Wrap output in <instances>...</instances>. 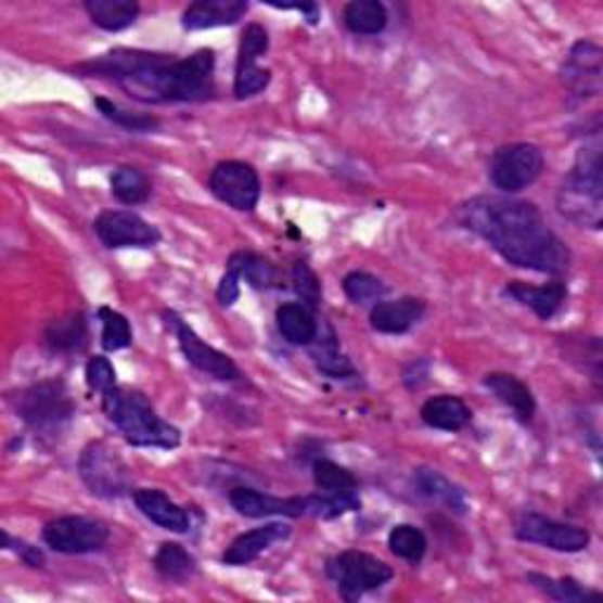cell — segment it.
I'll list each match as a JSON object with an SVG mask.
<instances>
[{
    "label": "cell",
    "instance_id": "1",
    "mask_svg": "<svg viewBox=\"0 0 603 603\" xmlns=\"http://www.w3.org/2000/svg\"><path fill=\"white\" fill-rule=\"evenodd\" d=\"M458 222L486 239L514 267L554 277L570 267L568 245L547 227L536 203L476 196L460 205Z\"/></svg>",
    "mask_w": 603,
    "mask_h": 603
},
{
    "label": "cell",
    "instance_id": "2",
    "mask_svg": "<svg viewBox=\"0 0 603 603\" xmlns=\"http://www.w3.org/2000/svg\"><path fill=\"white\" fill-rule=\"evenodd\" d=\"M86 78H108L144 102H205L215 94V52L175 54L118 48L74 68Z\"/></svg>",
    "mask_w": 603,
    "mask_h": 603
},
{
    "label": "cell",
    "instance_id": "3",
    "mask_svg": "<svg viewBox=\"0 0 603 603\" xmlns=\"http://www.w3.org/2000/svg\"><path fill=\"white\" fill-rule=\"evenodd\" d=\"M102 408L108 422H114L132 446L172 450L182 441L180 429L163 420L142 392L116 385L102 394Z\"/></svg>",
    "mask_w": 603,
    "mask_h": 603
},
{
    "label": "cell",
    "instance_id": "4",
    "mask_svg": "<svg viewBox=\"0 0 603 603\" xmlns=\"http://www.w3.org/2000/svg\"><path fill=\"white\" fill-rule=\"evenodd\" d=\"M556 208L570 222L587 229H601L603 219V166L601 137H594L578 151L573 170L564 177L556 194Z\"/></svg>",
    "mask_w": 603,
    "mask_h": 603
},
{
    "label": "cell",
    "instance_id": "5",
    "mask_svg": "<svg viewBox=\"0 0 603 603\" xmlns=\"http://www.w3.org/2000/svg\"><path fill=\"white\" fill-rule=\"evenodd\" d=\"M229 500L241 516L248 518H267V516H287V518H337L347 512L359 510V496L351 492H321V496L305 498H277L269 492L255 488H234L229 492Z\"/></svg>",
    "mask_w": 603,
    "mask_h": 603
},
{
    "label": "cell",
    "instance_id": "6",
    "mask_svg": "<svg viewBox=\"0 0 603 603\" xmlns=\"http://www.w3.org/2000/svg\"><path fill=\"white\" fill-rule=\"evenodd\" d=\"M17 415L38 434H57L74 418L76 406L62 380H43L26 387L15 399Z\"/></svg>",
    "mask_w": 603,
    "mask_h": 603
},
{
    "label": "cell",
    "instance_id": "7",
    "mask_svg": "<svg viewBox=\"0 0 603 603\" xmlns=\"http://www.w3.org/2000/svg\"><path fill=\"white\" fill-rule=\"evenodd\" d=\"M78 474L92 496L118 500L132 490V474L118 452L104 441H92L78 458Z\"/></svg>",
    "mask_w": 603,
    "mask_h": 603
},
{
    "label": "cell",
    "instance_id": "8",
    "mask_svg": "<svg viewBox=\"0 0 603 603\" xmlns=\"http://www.w3.org/2000/svg\"><path fill=\"white\" fill-rule=\"evenodd\" d=\"M325 573L345 599H359L365 592H373V589L385 587L389 580H394V570L385 561L356 550L333 556L325 564Z\"/></svg>",
    "mask_w": 603,
    "mask_h": 603
},
{
    "label": "cell",
    "instance_id": "9",
    "mask_svg": "<svg viewBox=\"0 0 603 603\" xmlns=\"http://www.w3.org/2000/svg\"><path fill=\"white\" fill-rule=\"evenodd\" d=\"M544 170V154L536 144H506L492 154L490 182L504 194H516L538 180Z\"/></svg>",
    "mask_w": 603,
    "mask_h": 603
},
{
    "label": "cell",
    "instance_id": "10",
    "mask_svg": "<svg viewBox=\"0 0 603 603\" xmlns=\"http://www.w3.org/2000/svg\"><path fill=\"white\" fill-rule=\"evenodd\" d=\"M43 540L50 550L60 554H90L100 552L108 542V526L90 516H62L43 528Z\"/></svg>",
    "mask_w": 603,
    "mask_h": 603
},
{
    "label": "cell",
    "instance_id": "11",
    "mask_svg": "<svg viewBox=\"0 0 603 603\" xmlns=\"http://www.w3.org/2000/svg\"><path fill=\"white\" fill-rule=\"evenodd\" d=\"M163 319H166V325L175 333L177 342H180L184 359L194 368H198L201 373L210 375L215 380H222V382H234L241 377L239 365L231 361L227 354H222L210 345H205V342L194 333V328H191L180 317V313L163 311Z\"/></svg>",
    "mask_w": 603,
    "mask_h": 603
},
{
    "label": "cell",
    "instance_id": "12",
    "mask_svg": "<svg viewBox=\"0 0 603 603\" xmlns=\"http://www.w3.org/2000/svg\"><path fill=\"white\" fill-rule=\"evenodd\" d=\"M208 187L217 201H222L229 208L241 213L255 210L259 203V194H262L257 170L243 161L219 163L210 172Z\"/></svg>",
    "mask_w": 603,
    "mask_h": 603
},
{
    "label": "cell",
    "instance_id": "13",
    "mask_svg": "<svg viewBox=\"0 0 603 603\" xmlns=\"http://www.w3.org/2000/svg\"><path fill=\"white\" fill-rule=\"evenodd\" d=\"M92 227L106 248H154L161 241V231L132 210H106Z\"/></svg>",
    "mask_w": 603,
    "mask_h": 603
},
{
    "label": "cell",
    "instance_id": "14",
    "mask_svg": "<svg viewBox=\"0 0 603 603\" xmlns=\"http://www.w3.org/2000/svg\"><path fill=\"white\" fill-rule=\"evenodd\" d=\"M561 80L575 98H599L603 90V50L592 40H578L561 66Z\"/></svg>",
    "mask_w": 603,
    "mask_h": 603
},
{
    "label": "cell",
    "instance_id": "15",
    "mask_svg": "<svg viewBox=\"0 0 603 603\" xmlns=\"http://www.w3.org/2000/svg\"><path fill=\"white\" fill-rule=\"evenodd\" d=\"M516 538L533 544L550 547L554 552H582L589 544V530L580 526L561 524V521L547 518L542 514H524L516 524Z\"/></svg>",
    "mask_w": 603,
    "mask_h": 603
},
{
    "label": "cell",
    "instance_id": "16",
    "mask_svg": "<svg viewBox=\"0 0 603 603\" xmlns=\"http://www.w3.org/2000/svg\"><path fill=\"white\" fill-rule=\"evenodd\" d=\"M427 311V305L420 297H401V299H380L370 309V325L377 333L385 335H403L410 328L418 325Z\"/></svg>",
    "mask_w": 603,
    "mask_h": 603
},
{
    "label": "cell",
    "instance_id": "17",
    "mask_svg": "<svg viewBox=\"0 0 603 603\" xmlns=\"http://www.w3.org/2000/svg\"><path fill=\"white\" fill-rule=\"evenodd\" d=\"M287 536H291V526L281 524V521H277V524L253 528L248 533H241V536L224 550L222 561L227 566L253 564V561L259 554H265L271 544L285 540Z\"/></svg>",
    "mask_w": 603,
    "mask_h": 603
},
{
    "label": "cell",
    "instance_id": "18",
    "mask_svg": "<svg viewBox=\"0 0 603 603\" xmlns=\"http://www.w3.org/2000/svg\"><path fill=\"white\" fill-rule=\"evenodd\" d=\"M132 500L149 521L170 533H187L191 528V518L184 506L172 502L166 492L156 488H140L132 492Z\"/></svg>",
    "mask_w": 603,
    "mask_h": 603
},
{
    "label": "cell",
    "instance_id": "19",
    "mask_svg": "<svg viewBox=\"0 0 603 603\" xmlns=\"http://www.w3.org/2000/svg\"><path fill=\"white\" fill-rule=\"evenodd\" d=\"M245 12H248V3H245V0H198V3H191L184 10L182 26L187 31L231 26L236 24Z\"/></svg>",
    "mask_w": 603,
    "mask_h": 603
},
{
    "label": "cell",
    "instance_id": "20",
    "mask_svg": "<svg viewBox=\"0 0 603 603\" xmlns=\"http://www.w3.org/2000/svg\"><path fill=\"white\" fill-rule=\"evenodd\" d=\"M504 295L514 297L524 307H530L536 311V317L542 321H550L554 313L566 305L568 299V287L561 281H552L544 285H530L524 281H512L504 287Z\"/></svg>",
    "mask_w": 603,
    "mask_h": 603
},
{
    "label": "cell",
    "instance_id": "21",
    "mask_svg": "<svg viewBox=\"0 0 603 603\" xmlns=\"http://www.w3.org/2000/svg\"><path fill=\"white\" fill-rule=\"evenodd\" d=\"M484 385L498 396L500 403H504L512 410L518 422L528 424L533 415H536V399H533V392L518 377L506 373H490L486 375Z\"/></svg>",
    "mask_w": 603,
    "mask_h": 603
},
{
    "label": "cell",
    "instance_id": "22",
    "mask_svg": "<svg viewBox=\"0 0 603 603\" xmlns=\"http://www.w3.org/2000/svg\"><path fill=\"white\" fill-rule=\"evenodd\" d=\"M420 418L432 429L460 432L472 422V410L458 396H434L420 408Z\"/></svg>",
    "mask_w": 603,
    "mask_h": 603
},
{
    "label": "cell",
    "instance_id": "23",
    "mask_svg": "<svg viewBox=\"0 0 603 603\" xmlns=\"http://www.w3.org/2000/svg\"><path fill=\"white\" fill-rule=\"evenodd\" d=\"M88 321L80 311H72L66 317H60L48 323L43 339L52 351L74 354L84 351L88 347Z\"/></svg>",
    "mask_w": 603,
    "mask_h": 603
},
{
    "label": "cell",
    "instance_id": "24",
    "mask_svg": "<svg viewBox=\"0 0 603 603\" xmlns=\"http://www.w3.org/2000/svg\"><path fill=\"white\" fill-rule=\"evenodd\" d=\"M277 325L281 335L297 347H309L319 335V321L302 302H287L277 309Z\"/></svg>",
    "mask_w": 603,
    "mask_h": 603
},
{
    "label": "cell",
    "instance_id": "25",
    "mask_svg": "<svg viewBox=\"0 0 603 603\" xmlns=\"http://www.w3.org/2000/svg\"><path fill=\"white\" fill-rule=\"evenodd\" d=\"M413 486L418 488L420 496L427 498L429 502L441 504L456 514L467 512V498H464V490L448 482V478L444 474H438L436 470H427V467L418 470L413 476Z\"/></svg>",
    "mask_w": 603,
    "mask_h": 603
},
{
    "label": "cell",
    "instance_id": "26",
    "mask_svg": "<svg viewBox=\"0 0 603 603\" xmlns=\"http://www.w3.org/2000/svg\"><path fill=\"white\" fill-rule=\"evenodd\" d=\"M309 347H311L313 363H317V368L321 370L323 375L335 377V380L356 375L351 361L339 351V342H337V335L333 333L331 325H325V333L321 331V325H319V335Z\"/></svg>",
    "mask_w": 603,
    "mask_h": 603
},
{
    "label": "cell",
    "instance_id": "27",
    "mask_svg": "<svg viewBox=\"0 0 603 603\" xmlns=\"http://www.w3.org/2000/svg\"><path fill=\"white\" fill-rule=\"evenodd\" d=\"M88 17L104 31H123L140 15V3L134 0H88Z\"/></svg>",
    "mask_w": 603,
    "mask_h": 603
},
{
    "label": "cell",
    "instance_id": "28",
    "mask_svg": "<svg viewBox=\"0 0 603 603\" xmlns=\"http://www.w3.org/2000/svg\"><path fill=\"white\" fill-rule=\"evenodd\" d=\"M154 568L163 580L168 582H187L189 578H194L198 564L196 559L191 556L182 544L177 542H163L158 547V552L154 556Z\"/></svg>",
    "mask_w": 603,
    "mask_h": 603
},
{
    "label": "cell",
    "instance_id": "29",
    "mask_svg": "<svg viewBox=\"0 0 603 603\" xmlns=\"http://www.w3.org/2000/svg\"><path fill=\"white\" fill-rule=\"evenodd\" d=\"M387 8L377 0H354L345 8V24L356 36H377L387 26Z\"/></svg>",
    "mask_w": 603,
    "mask_h": 603
},
{
    "label": "cell",
    "instance_id": "30",
    "mask_svg": "<svg viewBox=\"0 0 603 603\" xmlns=\"http://www.w3.org/2000/svg\"><path fill=\"white\" fill-rule=\"evenodd\" d=\"M229 269H234L239 273V279L248 281V285L257 287V291H265V287L277 285L279 273L269 259L262 255L251 253V251H239L229 257L227 262Z\"/></svg>",
    "mask_w": 603,
    "mask_h": 603
},
{
    "label": "cell",
    "instance_id": "31",
    "mask_svg": "<svg viewBox=\"0 0 603 603\" xmlns=\"http://www.w3.org/2000/svg\"><path fill=\"white\" fill-rule=\"evenodd\" d=\"M112 194L126 205H140L151 196V180L132 166H120L112 175Z\"/></svg>",
    "mask_w": 603,
    "mask_h": 603
},
{
    "label": "cell",
    "instance_id": "32",
    "mask_svg": "<svg viewBox=\"0 0 603 603\" xmlns=\"http://www.w3.org/2000/svg\"><path fill=\"white\" fill-rule=\"evenodd\" d=\"M528 582L554 601H587L601 596L596 589H587L573 578H547L540 573H528Z\"/></svg>",
    "mask_w": 603,
    "mask_h": 603
},
{
    "label": "cell",
    "instance_id": "33",
    "mask_svg": "<svg viewBox=\"0 0 603 603\" xmlns=\"http://www.w3.org/2000/svg\"><path fill=\"white\" fill-rule=\"evenodd\" d=\"M271 80L269 68L257 66V57L248 54H239L236 60V76H234V94L239 100L253 98V94L262 92Z\"/></svg>",
    "mask_w": 603,
    "mask_h": 603
},
{
    "label": "cell",
    "instance_id": "34",
    "mask_svg": "<svg viewBox=\"0 0 603 603\" xmlns=\"http://www.w3.org/2000/svg\"><path fill=\"white\" fill-rule=\"evenodd\" d=\"M98 317L102 321V347L104 351H118L132 345L130 321L112 307H100Z\"/></svg>",
    "mask_w": 603,
    "mask_h": 603
},
{
    "label": "cell",
    "instance_id": "35",
    "mask_svg": "<svg viewBox=\"0 0 603 603\" xmlns=\"http://www.w3.org/2000/svg\"><path fill=\"white\" fill-rule=\"evenodd\" d=\"M389 550L399 559L418 564V561H422L424 552H427V538H424L420 528L410 524L394 526L389 533Z\"/></svg>",
    "mask_w": 603,
    "mask_h": 603
},
{
    "label": "cell",
    "instance_id": "36",
    "mask_svg": "<svg viewBox=\"0 0 603 603\" xmlns=\"http://www.w3.org/2000/svg\"><path fill=\"white\" fill-rule=\"evenodd\" d=\"M313 484L323 492H356V488H359V482H356V476L349 470L323 458L313 462Z\"/></svg>",
    "mask_w": 603,
    "mask_h": 603
},
{
    "label": "cell",
    "instance_id": "37",
    "mask_svg": "<svg viewBox=\"0 0 603 603\" xmlns=\"http://www.w3.org/2000/svg\"><path fill=\"white\" fill-rule=\"evenodd\" d=\"M342 287H345V295L354 302V305H370V302H380L382 297L387 295V285L382 283L373 273L365 271H351L342 281Z\"/></svg>",
    "mask_w": 603,
    "mask_h": 603
},
{
    "label": "cell",
    "instance_id": "38",
    "mask_svg": "<svg viewBox=\"0 0 603 603\" xmlns=\"http://www.w3.org/2000/svg\"><path fill=\"white\" fill-rule=\"evenodd\" d=\"M94 106L100 108V114L104 118H108L112 123H116V126L132 130V132H151V130H156L161 126L158 118L126 112V108H120L118 104H114L112 100H106V98H94Z\"/></svg>",
    "mask_w": 603,
    "mask_h": 603
},
{
    "label": "cell",
    "instance_id": "39",
    "mask_svg": "<svg viewBox=\"0 0 603 603\" xmlns=\"http://www.w3.org/2000/svg\"><path fill=\"white\" fill-rule=\"evenodd\" d=\"M293 287L297 297L302 299V305H307L309 309H317L321 302V283L319 277L311 271L309 265L297 262L293 267Z\"/></svg>",
    "mask_w": 603,
    "mask_h": 603
},
{
    "label": "cell",
    "instance_id": "40",
    "mask_svg": "<svg viewBox=\"0 0 603 603\" xmlns=\"http://www.w3.org/2000/svg\"><path fill=\"white\" fill-rule=\"evenodd\" d=\"M86 382H88V389L98 394H104L112 387H116V370L112 361H108L106 356H94V359H90L86 365Z\"/></svg>",
    "mask_w": 603,
    "mask_h": 603
},
{
    "label": "cell",
    "instance_id": "41",
    "mask_svg": "<svg viewBox=\"0 0 603 603\" xmlns=\"http://www.w3.org/2000/svg\"><path fill=\"white\" fill-rule=\"evenodd\" d=\"M267 50H269V34H267V29H265V26H259V24H251L248 29L243 31L239 52L241 54H251V57L259 60Z\"/></svg>",
    "mask_w": 603,
    "mask_h": 603
},
{
    "label": "cell",
    "instance_id": "42",
    "mask_svg": "<svg viewBox=\"0 0 603 603\" xmlns=\"http://www.w3.org/2000/svg\"><path fill=\"white\" fill-rule=\"evenodd\" d=\"M3 547L5 550H12V552H17L22 556V561L26 566H31V568H40L46 564V556L43 552L38 550V547L29 544V542H24V540H17V538H12L8 530H3Z\"/></svg>",
    "mask_w": 603,
    "mask_h": 603
},
{
    "label": "cell",
    "instance_id": "43",
    "mask_svg": "<svg viewBox=\"0 0 603 603\" xmlns=\"http://www.w3.org/2000/svg\"><path fill=\"white\" fill-rule=\"evenodd\" d=\"M239 297H241V279L234 269L227 267L222 281L217 285V299L222 307H231Z\"/></svg>",
    "mask_w": 603,
    "mask_h": 603
},
{
    "label": "cell",
    "instance_id": "44",
    "mask_svg": "<svg viewBox=\"0 0 603 603\" xmlns=\"http://www.w3.org/2000/svg\"><path fill=\"white\" fill-rule=\"evenodd\" d=\"M424 365V361H418V363H410V368L403 373V380H406V385L410 389H418L420 385H424L427 382V375H429V368H424L422 373H420V368Z\"/></svg>",
    "mask_w": 603,
    "mask_h": 603
},
{
    "label": "cell",
    "instance_id": "45",
    "mask_svg": "<svg viewBox=\"0 0 603 603\" xmlns=\"http://www.w3.org/2000/svg\"><path fill=\"white\" fill-rule=\"evenodd\" d=\"M271 8H279V10H299L302 15H307L309 24H317L319 22V5L317 3H295V5H277V3H269Z\"/></svg>",
    "mask_w": 603,
    "mask_h": 603
}]
</instances>
